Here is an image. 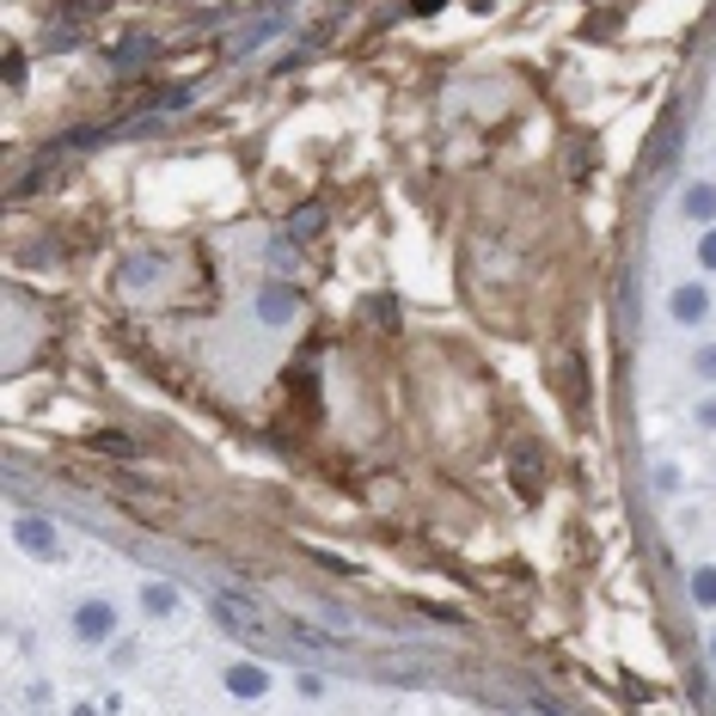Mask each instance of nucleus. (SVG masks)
<instances>
[{"instance_id":"nucleus-1","label":"nucleus","mask_w":716,"mask_h":716,"mask_svg":"<svg viewBox=\"0 0 716 716\" xmlns=\"http://www.w3.org/2000/svg\"><path fill=\"white\" fill-rule=\"evenodd\" d=\"M704 264H711V270H716V234H711V239H704Z\"/></svg>"},{"instance_id":"nucleus-2","label":"nucleus","mask_w":716,"mask_h":716,"mask_svg":"<svg viewBox=\"0 0 716 716\" xmlns=\"http://www.w3.org/2000/svg\"><path fill=\"white\" fill-rule=\"evenodd\" d=\"M711 655H716V637H711Z\"/></svg>"}]
</instances>
